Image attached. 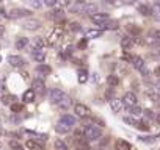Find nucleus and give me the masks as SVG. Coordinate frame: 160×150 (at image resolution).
<instances>
[{
    "label": "nucleus",
    "mask_w": 160,
    "mask_h": 150,
    "mask_svg": "<svg viewBox=\"0 0 160 150\" xmlns=\"http://www.w3.org/2000/svg\"><path fill=\"white\" fill-rule=\"evenodd\" d=\"M30 55H32V59H33V61L41 63V64H42L44 59H46V52H44V49H35V47H32Z\"/></svg>",
    "instance_id": "12"
},
{
    "label": "nucleus",
    "mask_w": 160,
    "mask_h": 150,
    "mask_svg": "<svg viewBox=\"0 0 160 150\" xmlns=\"http://www.w3.org/2000/svg\"><path fill=\"white\" fill-rule=\"evenodd\" d=\"M10 148H13V150H22V145H21L19 141L11 139V141H10Z\"/></svg>",
    "instance_id": "36"
},
{
    "label": "nucleus",
    "mask_w": 160,
    "mask_h": 150,
    "mask_svg": "<svg viewBox=\"0 0 160 150\" xmlns=\"http://www.w3.org/2000/svg\"><path fill=\"white\" fill-rule=\"evenodd\" d=\"M130 63L133 64V67L143 75V77H148V75H149L148 66H146V63H144V59H143L141 56H132V58H130Z\"/></svg>",
    "instance_id": "4"
},
{
    "label": "nucleus",
    "mask_w": 160,
    "mask_h": 150,
    "mask_svg": "<svg viewBox=\"0 0 160 150\" xmlns=\"http://www.w3.org/2000/svg\"><path fill=\"white\" fill-rule=\"evenodd\" d=\"M122 103H124V106H126L127 110L137 106V105H138V97H137V94L132 92V91L126 92V94L122 96Z\"/></svg>",
    "instance_id": "7"
},
{
    "label": "nucleus",
    "mask_w": 160,
    "mask_h": 150,
    "mask_svg": "<svg viewBox=\"0 0 160 150\" xmlns=\"http://www.w3.org/2000/svg\"><path fill=\"white\" fill-rule=\"evenodd\" d=\"M49 17H50V19H53V21H61V19L64 17V11H63L61 8L52 10V11L49 13Z\"/></svg>",
    "instance_id": "20"
},
{
    "label": "nucleus",
    "mask_w": 160,
    "mask_h": 150,
    "mask_svg": "<svg viewBox=\"0 0 160 150\" xmlns=\"http://www.w3.org/2000/svg\"><path fill=\"white\" fill-rule=\"evenodd\" d=\"M133 38L132 36H124L122 39H121V47H122V50H130L132 47H133Z\"/></svg>",
    "instance_id": "18"
},
{
    "label": "nucleus",
    "mask_w": 160,
    "mask_h": 150,
    "mask_svg": "<svg viewBox=\"0 0 160 150\" xmlns=\"http://www.w3.org/2000/svg\"><path fill=\"white\" fill-rule=\"evenodd\" d=\"M107 83H108L110 88H116L119 85V77H118V75H108V77H107Z\"/></svg>",
    "instance_id": "25"
},
{
    "label": "nucleus",
    "mask_w": 160,
    "mask_h": 150,
    "mask_svg": "<svg viewBox=\"0 0 160 150\" xmlns=\"http://www.w3.org/2000/svg\"><path fill=\"white\" fill-rule=\"evenodd\" d=\"M74 113L77 114V117L80 119H87L91 116V110L85 105V103H75L74 105Z\"/></svg>",
    "instance_id": "8"
},
{
    "label": "nucleus",
    "mask_w": 160,
    "mask_h": 150,
    "mask_svg": "<svg viewBox=\"0 0 160 150\" xmlns=\"http://www.w3.org/2000/svg\"><path fill=\"white\" fill-rule=\"evenodd\" d=\"M154 89H155V92H157V94L160 96V82H157V83H155V86H154Z\"/></svg>",
    "instance_id": "43"
},
{
    "label": "nucleus",
    "mask_w": 160,
    "mask_h": 150,
    "mask_svg": "<svg viewBox=\"0 0 160 150\" xmlns=\"http://www.w3.org/2000/svg\"><path fill=\"white\" fill-rule=\"evenodd\" d=\"M138 13L143 14V16H151V14H152V8L148 7L146 3H141V5L138 7Z\"/></svg>",
    "instance_id": "26"
},
{
    "label": "nucleus",
    "mask_w": 160,
    "mask_h": 150,
    "mask_svg": "<svg viewBox=\"0 0 160 150\" xmlns=\"http://www.w3.org/2000/svg\"><path fill=\"white\" fill-rule=\"evenodd\" d=\"M28 134H32V136H35L33 139L36 141V142H39V144H46L47 142V134H39V133H36V131H27Z\"/></svg>",
    "instance_id": "23"
},
{
    "label": "nucleus",
    "mask_w": 160,
    "mask_h": 150,
    "mask_svg": "<svg viewBox=\"0 0 160 150\" xmlns=\"http://www.w3.org/2000/svg\"><path fill=\"white\" fill-rule=\"evenodd\" d=\"M10 108H11V111H13V113H21V111L24 110V106H22L21 103H18V102H16L14 105H11Z\"/></svg>",
    "instance_id": "37"
},
{
    "label": "nucleus",
    "mask_w": 160,
    "mask_h": 150,
    "mask_svg": "<svg viewBox=\"0 0 160 150\" xmlns=\"http://www.w3.org/2000/svg\"><path fill=\"white\" fill-rule=\"evenodd\" d=\"M74 127H75V117L71 116V114H63L60 117V120L57 122V125H55V131L60 133V134H66Z\"/></svg>",
    "instance_id": "1"
},
{
    "label": "nucleus",
    "mask_w": 160,
    "mask_h": 150,
    "mask_svg": "<svg viewBox=\"0 0 160 150\" xmlns=\"http://www.w3.org/2000/svg\"><path fill=\"white\" fill-rule=\"evenodd\" d=\"M30 14H32L30 10H25V8H14V10L10 11L8 17H10V19H21V17H28Z\"/></svg>",
    "instance_id": "9"
},
{
    "label": "nucleus",
    "mask_w": 160,
    "mask_h": 150,
    "mask_svg": "<svg viewBox=\"0 0 160 150\" xmlns=\"http://www.w3.org/2000/svg\"><path fill=\"white\" fill-rule=\"evenodd\" d=\"M83 136H85L87 141H90V142H96V141H99V139L102 138V128L98 127V125H94V124H90V125L85 127V130H83Z\"/></svg>",
    "instance_id": "2"
},
{
    "label": "nucleus",
    "mask_w": 160,
    "mask_h": 150,
    "mask_svg": "<svg viewBox=\"0 0 160 150\" xmlns=\"http://www.w3.org/2000/svg\"><path fill=\"white\" fill-rule=\"evenodd\" d=\"M110 108L113 110V113H121L126 106H124V103H122V99H116V97H113V99L110 100Z\"/></svg>",
    "instance_id": "16"
},
{
    "label": "nucleus",
    "mask_w": 160,
    "mask_h": 150,
    "mask_svg": "<svg viewBox=\"0 0 160 150\" xmlns=\"http://www.w3.org/2000/svg\"><path fill=\"white\" fill-rule=\"evenodd\" d=\"M154 75H155L157 78H160V66H157V67L154 69Z\"/></svg>",
    "instance_id": "42"
},
{
    "label": "nucleus",
    "mask_w": 160,
    "mask_h": 150,
    "mask_svg": "<svg viewBox=\"0 0 160 150\" xmlns=\"http://www.w3.org/2000/svg\"><path fill=\"white\" fill-rule=\"evenodd\" d=\"M2 102H3V105L11 106V105H14V103L18 102V97H16V96H13V94H7V96H3V97H2Z\"/></svg>",
    "instance_id": "22"
},
{
    "label": "nucleus",
    "mask_w": 160,
    "mask_h": 150,
    "mask_svg": "<svg viewBox=\"0 0 160 150\" xmlns=\"http://www.w3.org/2000/svg\"><path fill=\"white\" fill-rule=\"evenodd\" d=\"M158 56H160V50H158Z\"/></svg>",
    "instance_id": "51"
},
{
    "label": "nucleus",
    "mask_w": 160,
    "mask_h": 150,
    "mask_svg": "<svg viewBox=\"0 0 160 150\" xmlns=\"http://www.w3.org/2000/svg\"><path fill=\"white\" fill-rule=\"evenodd\" d=\"M58 3V0H44V5H47V7H55Z\"/></svg>",
    "instance_id": "40"
},
{
    "label": "nucleus",
    "mask_w": 160,
    "mask_h": 150,
    "mask_svg": "<svg viewBox=\"0 0 160 150\" xmlns=\"http://www.w3.org/2000/svg\"><path fill=\"white\" fill-rule=\"evenodd\" d=\"M0 128H2V120H0Z\"/></svg>",
    "instance_id": "50"
},
{
    "label": "nucleus",
    "mask_w": 160,
    "mask_h": 150,
    "mask_svg": "<svg viewBox=\"0 0 160 150\" xmlns=\"http://www.w3.org/2000/svg\"><path fill=\"white\" fill-rule=\"evenodd\" d=\"M124 122H126V124H129L130 127L137 128V130H141V131H149V125H148L146 122H141V120H138L137 117L126 116V117H124Z\"/></svg>",
    "instance_id": "6"
},
{
    "label": "nucleus",
    "mask_w": 160,
    "mask_h": 150,
    "mask_svg": "<svg viewBox=\"0 0 160 150\" xmlns=\"http://www.w3.org/2000/svg\"><path fill=\"white\" fill-rule=\"evenodd\" d=\"M140 141H143V142H154V141H155V136H148V138H140Z\"/></svg>",
    "instance_id": "41"
},
{
    "label": "nucleus",
    "mask_w": 160,
    "mask_h": 150,
    "mask_svg": "<svg viewBox=\"0 0 160 150\" xmlns=\"http://www.w3.org/2000/svg\"><path fill=\"white\" fill-rule=\"evenodd\" d=\"M0 19H2V14H0Z\"/></svg>",
    "instance_id": "52"
},
{
    "label": "nucleus",
    "mask_w": 160,
    "mask_h": 150,
    "mask_svg": "<svg viewBox=\"0 0 160 150\" xmlns=\"http://www.w3.org/2000/svg\"><path fill=\"white\" fill-rule=\"evenodd\" d=\"M107 3H110V5H113V3H115V0H107Z\"/></svg>",
    "instance_id": "47"
},
{
    "label": "nucleus",
    "mask_w": 160,
    "mask_h": 150,
    "mask_svg": "<svg viewBox=\"0 0 160 150\" xmlns=\"http://www.w3.org/2000/svg\"><path fill=\"white\" fill-rule=\"evenodd\" d=\"M25 2H27L28 5H32V8L39 10V8L42 7V2H44V0H25Z\"/></svg>",
    "instance_id": "32"
},
{
    "label": "nucleus",
    "mask_w": 160,
    "mask_h": 150,
    "mask_svg": "<svg viewBox=\"0 0 160 150\" xmlns=\"http://www.w3.org/2000/svg\"><path fill=\"white\" fill-rule=\"evenodd\" d=\"M0 2H2V0H0Z\"/></svg>",
    "instance_id": "54"
},
{
    "label": "nucleus",
    "mask_w": 160,
    "mask_h": 150,
    "mask_svg": "<svg viewBox=\"0 0 160 150\" xmlns=\"http://www.w3.org/2000/svg\"><path fill=\"white\" fill-rule=\"evenodd\" d=\"M115 148L116 150H132V144L124 141V139H118L115 144Z\"/></svg>",
    "instance_id": "19"
},
{
    "label": "nucleus",
    "mask_w": 160,
    "mask_h": 150,
    "mask_svg": "<svg viewBox=\"0 0 160 150\" xmlns=\"http://www.w3.org/2000/svg\"><path fill=\"white\" fill-rule=\"evenodd\" d=\"M143 117H144L146 120H154L157 116L154 114V111H151V110H144V111H143Z\"/></svg>",
    "instance_id": "34"
},
{
    "label": "nucleus",
    "mask_w": 160,
    "mask_h": 150,
    "mask_svg": "<svg viewBox=\"0 0 160 150\" xmlns=\"http://www.w3.org/2000/svg\"><path fill=\"white\" fill-rule=\"evenodd\" d=\"M102 35V30H88L87 31V36L88 38H99Z\"/></svg>",
    "instance_id": "35"
},
{
    "label": "nucleus",
    "mask_w": 160,
    "mask_h": 150,
    "mask_svg": "<svg viewBox=\"0 0 160 150\" xmlns=\"http://www.w3.org/2000/svg\"><path fill=\"white\" fill-rule=\"evenodd\" d=\"M32 89L36 92V94H39V96H44L46 94V83H44V80H41V78H35L33 82H32Z\"/></svg>",
    "instance_id": "10"
},
{
    "label": "nucleus",
    "mask_w": 160,
    "mask_h": 150,
    "mask_svg": "<svg viewBox=\"0 0 160 150\" xmlns=\"http://www.w3.org/2000/svg\"><path fill=\"white\" fill-rule=\"evenodd\" d=\"M3 31H5V28H3L2 25H0V38H2V35H3Z\"/></svg>",
    "instance_id": "46"
},
{
    "label": "nucleus",
    "mask_w": 160,
    "mask_h": 150,
    "mask_svg": "<svg viewBox=\"0 0 160 150\" xmlns=\"http://www.w3.org/2000/svg\"><path fill=\"white\" fill-rule=\"evenodd\" d=\"M146 44L149 45H158L160 44V30H151L148 38H146Z\"/></svg>",
    "instance_id": "14"
},
{
    "label": "nucleus",
    "mask_w": 160,
    "mask_h": 150,
    "mask_svg": "<svg viewBox=\"0 0 160 150\" xmlns=\"http://www.w3.org/2000/svg\"><path fill=\"white\" fill-rule=\"evenodd\" d=\"M69 28H71L72 31H80V30H82V27H80L77 22H72V24H69Z\"/></svg>",
    "instance_id": "38"
},
{
    "label": "nucleus",
    "mask_w": 160,
    "mask_h": 150,
    "mask_svg": "<svg viewBox=\"0 0 160 150\" xmlns=\"http://www.w3.org/2000/svg\"><path fill=\"white\" fill-rule=\"evenodd\" d=\"M77 2H78V3H85V0H77Z\"/></svg>",
    "instance_id": "48"
},
{
    "label": "nucleus",
    "mask_w": 160,
    "mask_h": 150,
    "mask_svg": "<svg viewBox=\"0 0 160 150\" xmlns=\"http://www.w3.org/2000/svg\"><path fill=\"white\" fill-rule=\"evenodd\" d=\"M53 147H55V150H68L66 142H64V141H61V139H57V141H55V144H53Z\"/></svg>",
    "instance_id": "33"
},
{
    "label": "nucleus",
    "mask_w": 160,
    "mask_h": 150,
    "mask_svg": "<svg viewBox=\"0 0 160 150\" xmlns=\"http://www.w3.org/2000/svg\"><path fill=\"white\" fill-rule=\"evenodd\" d=\"M143 2H144V0H143Z\"/></svg>",
    "instance_id": "55"
},
{
    "label": "nucleus",
    "mask_w": 160,
    "mask_h": 150,
    "mask_svg": "<svg viewBox=\"0 0 160 150\" xmlns=\"http://www.w3.org/2000/svg\"><path fill=\"white\" fill-rule=\"evenodd\" d=\"M135 2V0H122V3H126V5H132Z\"/></svg>",
    "instance_id": "45"
},
{
    "label": "nucleus",
    "mask_w": 160,
    "mask_h": 150,
    "mask_svg": "<svg viewBox=\"0 0 160 150\" xmlns=\"http://www.w3.org/2000/svg\"><path fill=\"white\" fill-rule=\"evenodd\" d=\"M25 147H27L28 150H41V148H42V145H41L39 142H36L35 139H28V141L25 142Z\"/></svg>",
    "instance_id": "24"
},
{
    "label": "nucleus",
    "mask_w": 160,
    "mask_h": 150,
    "mask_svg": "<svg viewBox=\"0 0 160 150\" xmlns=\"http://www.w3.org/2000/svg\"><path fill=\"white\" fill-rule=\"evenodd\" d=\"M7 61H8V64L13 66V67H24V66H25V59H24L22 56H19V55H10V56L7 58Z\"/></svg>",
    "instance_id": "15"
},
{
    "label": "nucleus",
    "mask_w": 160,
    "mask_h": 150,
    "mask_svg": "<svg viewBox=\"0 0 160 150\" xmlns=\"http://www.w3.org/2000/svg\"><path fill=\"white\" fill-rule=\"evenodd\" d=\"M60 5H69V0H58Z\"/></svg>",
    "instance_id": "44"
},
{
    "label": "nucleus",
    "mask_w": 160,
    "mask_h": 150,
    "mask_svg": "<svg viewBox=\"0 0 160 150\" xmlns=\"http://www.w3.org/2000/svg\"><path fill=\"white\" fill-rule=\"evenodd\" d=\"M77 75H78V83H87V80H88V72L85 70V69H82V70H78L77 72Z\"/></svg>",
    "instance_id": "31"
},
{
    "label": "nucleus",
    "mask_w": 160,
    "mask_h": 150,
    "mask_svg": "<svg viewBox=\"0 0 160 150\" xmlns=\"http://www.w3.org/2000/svg\"><path fill=\"white\" fill-rule=\"evenodd\" d=\"M22 27L28 31H36V30L41 28V22L38 19H27V21L22 22Z\"/></svg>",
    "instance_id": "13"
},
{
    "label": "nucleus",
    "mask_w": 160,
    "mask_h": 150,
    "mask_svg": "<svg viewBox=\"0 0 160 150\" xmlns=\"http://www.w3.org/2000/svg\"><path fill=\"white\" fill-rule=\"evenodd\" d=\"M99 28H101V30H116V28H118V22H116V21H108L107 24L101 25Z\"/></svg>",
    "instance_id": "28"
},
{
    "label": "nucleus",
    "mask_w": 160,
    "mask_h": 150,
    "mask_svg": "<svg viewBox=\"0 0 160 150\" xmlns=\"http://www.w3.org/2000/svg\"><path fill=\"white\" fill-rule=\"evenodd\" d=\"M0 147H2V144H0Z\"/></svg>",
    "instance_id": "53"
},
{
    "label": "nucleus",
    "mask_w": 160,
    "mask_h": 150,
    "mask_svg": "<svg viewBox=\"0 0 160 150\" xmlns=\"http://www.w3.org/2000/svg\"><path fill=\"white\" fill-rule=\"evenodd\" d=\"M152 14H155V16L160 14V3H155V5L152 7Z\"/></svg>",
    "instance_id": "39"
},
{
    "label": "nucleus",
    "mask_w": 160,
    "mask_h": 150,
    "mask_svg": "<svg viewBox=\"0 0 160 150\" xmlns=\"http://www.w3.org/2000/svg\"><path fill=\"white\" fill-rule=\"evenodd\" d=\"M69 11L71 13H80V14L83 13V14L94 16V14H98V5L96 3H80L77 7H71Z\"/></svg>",
    "instance_id": "3"
},
{
    "label": "nucleus",
    "mask_w": 160,
    "mask_h": 150,
    "mask_svg": "<svg viewBox=\"0 0 160 150\" xmlns=\"http://www.w3.org/2000/svg\"><path fill=\"white\" fill-rule=\"evenodd\" d=\"M35 99H36V92H35L33 89H27V91L24 92V96H22V102H24V103H33Z\"/></svg>",
    "instance_id": "17"
},
{
    "label": "nucleus",
    "mask_w": 160,
    "mask_h": 150,
    "mask_svg": "<svg viewBox=\"0 0 160 150\" xmlns=\"http://www.w3.org/2000/svg\"><path fill=\"white\" fill-rule=\"evenodd\" d=\"M155 3H160V0H155Z\"/></svg>",
    "instance_id": "49"
},
{
    "label": "nucleus",
    "mask_w": 160,
    "mask_h": 150,
    "mask_svg": "<svg viewBox=\"0 0 160 150\" xmlns=\"http://www.w3.org/2000/svg\"><path fill=\"white\" fill-rule=\"evenodd\" d=\"M143 111H144V110H143V108H140L138 105L129 110V113H130V116H132V117H140V116H143Z\"/></svg>",
    "instance_id": "30"
},
{
    "label": "nucleus",
    "mask_w": 160,
    "mask_h": 150,
    "mask_svg": "<svg viewBox=\"0 0 160 150\" xmlns=\"http://www.w3.org/2000/svg\"><path fill=\"white\" fill-rule=\"evenodd\" d=\"M32 44H33V47H35V49H44V45H46V39L38 36V38H33Z\"/></svg>",
    "instance_id": "27"
},
{
    "label": "nucleus",
    "mask_w": 160,
    "mask_h": 150,
    "mask_svg": "<svg viewBox=\"0 0 160 150\" xmlns=\"http://www.w3.org/2000/svg\"><path fill=\"white\" fill-rule=\"evenodd\" d=\"M66 97H68V94L63 92V91L58 89V88H53V89H50V92H49V99H50V102H52L53 105H57V106H58Z\"/></svg>",
    "instance_id": "5"
},
{
    "label": "nucleus",
    "mask_w": 160,
    "mask_h": 150,
    "mask_svg": "<svg viewBox=\"0 0 160 150\" xmlns=\"http://www.w3.org/2000/svg\"><path fill=\"white\" fill-rule=\"evenodd\" d=\"M108 21H110V16H108L107 13H98V14L91 16V22H93L94 25H98V27L107 24Z\"/></svg>",
    "instance_id": "11"
},
{
    "label": "nucleus",
    "mask_w": 160,
    "mask_h": 150,
    "mask_svg": "<svg viewBox=\"0 0 160 150\" xmlns=\"http://www.w3.org/2000/svg\"><path fill=\"white\" fill-rule=\"evenodd\" d=\"M36 73L39 75V77H47V75L50 73V67L47 64H39L36 67Z\"/></svg>",
    "instance_id": "21"
},
{
    "label": "nucleus",
    "mask_w": 160,
    "mask_h": 150,
    "mask_svg": "<svg viewBox=\"0 0 160 150\" xmlns=\"http://www.w3.org/2000/svg\"><path fill=\"white\" fill-rule=\"evenodd\" d=\"M27 45H28V39H27V38H19V39L16 41V49H18V50H24Z\"/></svg>",
    "instance_id": "29"
}]
</instances>
